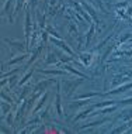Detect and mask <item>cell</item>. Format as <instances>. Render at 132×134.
Here are the masks:
<instances>
[{
  "label": "cell",
  "mask_w": 132,
  "mask_h": 134,
  "mask_svg": "<svg viewBox=\"0 0 132 134\" xmlns=\"http://www.w3.org/2000/svg\"><path fill=\"white\" fill-rule=\"evenodd\" d=\"M49 40H51V42H52V44L55 45V47H58V48H60V49H62V51L67 52V54H69V55L74 57V51H73L72 48H70L69 45L66 44L65 41H63L62 38H55V37H52V35H51V38H49Z\"/></svg>",
  "instance_id": "6da1fadb"
},
{
  "label": "cell",
  "mask_w": 132,
  "mask_h": 134,
  "mask_svg": "<svg viewBox=\"0 0 132 134\" xmlns=\"http://www.w3.org/2000/svg\"><path fill=\"white\" fill-rule=\"evenodd\" d=\"M83 79H79V81H65L63 82V92H65V96L69 97L70 95H72V93L74 92V89L80 85Z\"/></svg>",
  "instance_id": "7a4b0ae2"
},
{
  "label": "cell",
  "mask_w": 132,
  "mask_h": 134,
  "mask_svg": "<svg viewBox=\"0 0 132 134\" xmlns=\"http://www.w3.org/2000/svg\"><path fill=\"white\" fill-rule=\"evenodd\" d=\"M80 4L83 6V9L86 10V12H89L90 17L96 21V23H100V20H98V17H97V12H96V9L90 4V3H87L86 0H80Z\"/></svg>",
  "instance_id": "3957f363"
},
{
  "label": "cell",
  "mask_w": 132,
  "mask_h": 134,
  "mask_svg": "<svg viewBox=\"0 0 132 134\" xmlns=\"http://www.w3.org/2000/svg\"><path fill=\"white\" fill-rule=\"evenodd\" d=\"M30 35H31V13L30 10L27 9V13H26V38H27V49H30Z\"/></svg>",
  "instance_id": "277c9868"
},
{
  "label": "cell",
  "mask_w": 132,
  "mask_h": 134,
  "mask_svg": "<svg viewBox=\"0 0 132 134\" xmlns=\"http://www.w3.org/2000/svg\"><path fill=\"white\" fill-rule=\"evenodd\" d=\"M60 83L58 82V90H56V97H55V109H56V114L59 116V119H63V110H62V104H60Z\"/></svg>",
  "instance_id": "5b68a950"
},
{
  "label": "cell",
  "mask_w": 132,
  "mask_h": 134,
  "mask_svg": "<svg viewBox=\"0 0 132 134\" xmlns=\"http://www.w3.org/2000/svg\"><path fill=\"white\" fill-rule=\"evenodd\" d=\"M56 79H45V81H41L37 83V86L34 88V93H38V95H41V92H44V90L48 88L49 85H51L52 82H55Z\"/></svg>",
  "instance_id": "8992f818"
},
{
  "label": "cell",
  "mask_w": 132,
  "mask_h": 134,
  "mask_svg": "<svg viewBox=\"0 0 132 134\" xmlns=\"http://www.w3.org/2000/svg\"><path fill=\"white\" fill-rule=\"evenodd\" d=\"M55 54H56V57L59 58L60 62H63V64H69V62H72V61H74V58L72 55H69L67 52L62 51V49H55Z\"/></svg>",
  "instance_id": "52a82bcc"
},
{
  "label": "cell",
  "mask_w": 132,
  "mask_h": 134,
  "mask_svg": "<svg viewBox=\"0 0 132 134\" xmlns=\"http://www.w3.org/2000/svg\"><path fill=\"white\" fill-rule=\"evenodd\" d=\"M132 88V82L129 83H125V85H120L118 88H115L114 90H110V92L105 93V96H111V95H118V93H124L127 90H129Z\"/></svg>",
  "instance_id": "ba28073f"
},
{
  "label": "cell",
  "mask_w": 132,
  "mask_h": 134,
  "mask_svg": "<svg viewBox=\"0 0 132 134\" xmlns=\"http://www.w3.org/2000/svg\"><path fill=\"white\" fill-rule=\"evenodd\" d=\"M26 58H28V52H24V54H18L17 57H14L13 59H10V61H7L6 64H3V68H6V66H10V65H16V64H20V62H23Z\"/></svg>",
  "instance_id": "9c48e42d"
},
{
  "label": "cell",
  "mask_w": 132,
  "mask_h": 134,
  "mask_svg": "<svg viewBox=\"0 0 132 134\" xmlns=\"http://www.w3.org/2000/svg\"><path fill=\"white\" fill-rule=\"evenodd\" d=\"M14 2H16V0H7L6 4L3 6V10H2L3 16L9 17V23H13V16H11V13H9V12H10V9H11V6H13Z\"/></svg>",
  "instance_id": "30bf717a"
},
{
  "label": "cell",
  "mask_w": 132,
  "mask_h": 134,
  "mask_svg": "<svg viewBox=\"0 0 132 134\" xmlns=\"http://www.w3.org/2000/svg\"><path fill=\"white\" fill-rule=\"evenodd\" d=\"M80 59L83 62L84 66H89L91 62H93V58H94V52H81L80 54Z\"/></svg>",
  "instance_id": "8fae6325"
},
{
  "label": "cell",
  "mask_w": 132,
  "mask_h": 134,
  "mask_svg": "<svg viewBox=\"0 0 132 134\" xmlns=\"http://www.w3.org/2000/svg\"><path fill=\"white\" fill-rule=\"evenodd\" d=\"M94 104H93V106H90V107H87V109H84L83 111H80L79 114H76L74 116V119H73V121H77V120H81V119H84V117H87L89 114L90 113H93V111H94Z\"/></svg>",
  "instance_id": "7c38bea8"
},
{
  "label": "cell",
  "mask_w": 132,
  "mask_h": 134,
  "mask_svg": "<svg viewBox=\"0 0 132 134\" xmlns=\"http://www.w3.org/2000/svg\"><path fill=\"white\" fill-rule=\"evenodd\" d=\"M107 121H108V119H101V120H96V121H91V123H86V124H83V126H80V127H77V130H79V131H81V130L89 129V127L101 126V124H104V123H107Z\"/></svg>",
  "instance_id": "4fadbf2b"
},
{
  "label": "cell",
  "mask_w": 132,
  "mask_h": 134,
  "mask_svg": "<svg viewBox=\"0 0 132 134\" xmlns=\"http://www.w3.org/2000/svg\"><path fill=\"white\" fill-rule=\"evenodd\" d=\"M40 74H49V75H66V69H38Z\"/></svg>",
  "instance_id": "5bb4252c"
},
{
  "label": "cell",
  "mask_w": 132,
  "mask_h": 134,
  "mask_svg": "<svg viewBox=\"0 0 132 134\" xmlns=\"http://www.w3.org/2000/svg\"><path fill=\"white\" fill-rule=\"evenodd\" d=\"M56 54H55V51H51L49 49L48 51V54H46V58H45V64L46 65H51V64H56L58 62V59H56Z\"/></svg>",
  "instance_id": "9a60e30c"
},
{
  "label": "cell",
  "mask_w": 132,
  "mask_h": 134,
  "mask_svg": "<svg viewBox=\"0 0 132 134\" xmlns=\"http://www.w3.org/2000/svg\"><path fill=\"white\" fill-rule=\"evenodd\" d=\"M117 119H118V120H122V121L132 120V109H125V110H122V113H121Z\"/></svg>",
  "instance_id": "2e32d148"
},
{
  "label": "cell",
  "mask_w": 132,
  "mask_h": 134,
  "mask_svg": "<svg viewBox=\"0 0 132 134\" xmlns=\"http://www.w3.org/2000/svg\"><path fill=\"white\" fill-rule=\"evenodd\" d=\"M46 97H48V92H45L44 93V96H40V99H38V103H37V106H35L34 107V110L33 111H31V113H37V111L38 110H40V109L42 107V106H44V104H45V102H46Z\"/></svg>",
  "instance_id": "e0dca14e"
},
{
  "label": "cell",
  "mask_w": 132,
  "mask_h": 134,
  "mask_svg": "<svg viewBox=\"0 0 132 134\" xmlns=\"http://www.w3.org/2000/svg\"><path fill=\"white\" fill-rule=\"evenodd\" d=\"M94 30H96V26H94V23L91 21V23H90V30H89V32L86 34V41H84V47H89V44H90L93 35H94Z\"/></svg>",
  "instance_id": "ac0fdd59"
},
{
  "label": "cell",
  "mask_w": 132,
  "mask_h": 134,
  "mask_svg": "<svg viewBox=\"0 0 132 134\" xmlns=\"http://www.w3.org/2000/svg\"><path fill=\"white\" fill-rule=\"evenodd\" d=\"M4 42H7V44H10V45H13V47H16L17 49H23V48H27V44H23L21 41H16V40H9V38H6L4 40Z\"/></svg>",
  "instance_id": "d6986e66"
},
{
  "label": "cell",
  "mask_w": 132,
  "mask_h": 134,
  "mask_svg": "<svg viewBox=\"0 0 132 134\" xmlns=\"http://www.w3.org/2000/svg\"><path fill=\"white\" fill-rule=\"evenodd\" d=\"M127 81H129V76H128L127 74H121V75H117L115 78H114V81H112V85H118V83H121L122 85L124 82H127Z\"/></svg>",
  "instance_id": "ffe728a7"
},
{
  "label": "cell",
  "mask_w": 132,
  "mask_h": 134,
  "mask_svg": "<svg viewBox=\"0 0 132 134\" xmlns=\"http://www.w3.org/2000/svg\"><path fill=\"white\" fill-rule=\"evenodd\" d=\"M63 69H66L67 72H72V74L77 75V76H80V78H87V75L81 74V72H79L77 69H74V68H72V66H70L69 64H65V65H63Z\"/></svg>",
  "instance_id": "44dd1931"
},
{
  "label": "cell",
  "mask_w": 132,
  "mask_h": 134,
  "mask_svg": "<svg viewBox=\"0 0 132 134\" xmlns=\"http://www.w3.org/2000/svg\"><path fill=\"white\" fill-rule=\"evenodd\" d=\"M33 72H34V68H33V69H31V71H28L27 74L24 75V78L21 79V81H20L18 83H17V85H18L20 88H21V86H24V85H27V82H28V81H30V79H31V76H33Z\"/></svg>",
  "instance_id": "7402d4cb"
},
{
  "label": "cell",
  "mask_w": 132,
  "mask_h": 134,
  "mask_svg": "<svg viewBox=\"0 0 132 134\" xmlns=\"http://www.w3.org/2000/svg\"><path fill=\"white\" fill-rule=\"evenodd\" d=\"M111 104H117L115 100H104V102H98V103H94V107L96 109H103V107H107V106H111Z\"/></svg>",
  "instance_id": "603a6c76"
},
{
  "label": "cell",
  "mask_w": 132,
  "mask_h": 134,
  "mask_svg": "<svg viewBox=\"0 0 132 134\" xmlns=\"http://www.w3.org/2000/svg\"><path fill=\"white\" fill-rule=\"evenodd\" d=\"M131 124H132V120H129V121L127 123V124H122V126H120V127H117V129L111 130V133H112V134H115V133H122V131H127L128 127H131Z\"/></svg>",
  "instance_id": "cb8c5ba5"
},
{
  "label": "cell",
  "mask_w": 132,
  "mask_h": 134,
  "mask_svg": "<svg viewBox=\"0 0 132 134\" xmlns=\"http://www.w3.org/2000/svg\"><path fill=\"white\" fill-rule=\"evenodd\" d=\"M10 109H11V103H10V102H6V100H3V102H2V116L9 114L7 111H10Z\"/></svg>",
  "instance_id": "d4e9b609"
},
{
  "label": "cell",
  "mask_w": 132,
  "mask_h": 134,
  "mask_svg": "<svg viewBox=\"0 0 132 134\" xmlns=\"http://www.w3.org/2000/svg\"><path fill=\"white\" fill-rule=\"evenodd\" d=\"M117 104H111V106H107V107H103L101 110H100V113L101 114H108V113H112V111L117 110Z\"/></svg>",
  "instance_id": "484cf974"
},
{
  "label": "cell",
  "mask_w": 132,
  "mask_h": 134,
  "mask_svg": "<svg viewBox=\"0 0 132 134\" xmlns=\"http://www.w3.org/2000/svg\"><path fill=\"white\" fill-rule=\"evenodd\" d=\"M37 24L40 26L41 30H44V28L46 27L45 26V16H42L41 13H37Z\"/></svg>",
  "instance_id": "4316f807"
},
{
  "label": "cell",
  "mask_w": 132,
  "mask_h": 134,
  "mask_svg": "<svg viewBox=\"0 0 132 134\" xmlns=\"http://www.w3.org/2000/svg\"><path fill=\"white\" fill-rule=\"evenodd\" d=\"M131 38H132V31H127V32H124V34L120 37V42L124 44V42H127L128 40H131Z\"/></svg>",
  "instance_id": "83f0119b"
},
{
  "label": "cell",
  "mask_w": 132,
  "mask_h": 134,
  "mask_svg": "<svg viewBox=\"0 0 132 134\" xmlns=\"http://www.w3.org/2000/svg\"><path fill=\"white\" fill-rule=\"evenodd\" d=\"M45 30H46V32H49V34H51L52 37H55V38H62V35H60L58 31L53 30V28H52L51 26H46V27H45Z\"/></svg>",
  "instance_id": "f1b7e54d"
},
{
  "label": "cell",
  "mask_w": 132,
  "mask_h": 134,
  "mask_svg": "<svg viewBox=\"0 0 132 134\" xmlns=\"http://www.w3.org/2000/svg\"><path fill=\"white\" fill-rule=\"evenodd\" d=\"M23 4H24V0H16V7H14L13 14H17V13H18L20 9L23 7Z\"/></svg>",
  "instance_id": "f546056e"
},
{
  "label": "cell",
  "mask_w": 132,
  "mask_h": 134,
  "mask_svg": "<svg viewBox=\"0 0 132 134\" xmlns=\"http://www.w3.org/2000/svg\"><path fill=\"white\" fill-rule=\"evenodd\" d=\"M13 111H10V113H9V116H7V119H6V120H7V124H9V126H13Z\"/></svg>",
  "instance_id": "4dcf8cb0"
},
{
  "label": "cell",
  "mask_w": 132,
  "mask_h": 134,
  "mask_svg": "<svg viewBox=\"0 0 132 134\" xmlns=\"http://www.w3.org/2000/svg\"><path fill=\"white\" fill-rule=\"evenodd\" d=\"M128 4H129L128 2H121V3H117L115 7H117V9H125V7H127Z\"/></svg>",
  "instance_id": "1f68e13d"
},
{
  "label": "cell",
  "mask_w": 132,
  "mask_h": 134,
  "mask_svg": "<svg viewBox=\"0 0 132 134\" xmlns=\"http://www.w3.org/2000/svg\"><path fill=\"white\" fill-rule=\"evenodd\" d=\"M2 99H3V100H6V102H10V103H13V99H11L10 96H7L4 92H2Z\"/></svg>",
  "instance_id": "d6a6232c"
},
{
  "label": "cell",
  "mask_w": 132,
  "mask_h": 134,
  "mask_svg": "<svg viewBox=\"0 0 132 134\" xmlns=\"http://www.w3.org/2000/svg\"><path fill=\"white\" fill-rule=\"evenodd\" d=\"M125 13H127V14H128V16H129V17L132 16V6H129V7H128V10H127Z\"/></svg>",
  "instance_id": "836d02e7"
},
{
  "label": "cell",
  "mask_w": 132,
  "mask_h": 134,
  "mask_svg": "<svg viewBox=\"0 0 132 134\" xmlns=\"http://www.w3.org/2000/svg\"><path fill=\"white\" fill-rule=\"evenodd\" d=\"M30 4L33 6V7H35V4H37V0H30Z\"/></svg>",
  "instance_id": "e575fe53"
},
{
  "label": "cell",
  "mask_w": 132,
  "mask_h": 134,
  "mask_svg": "<svg viewBox=\"0 0 132 134\" xmlns=\"http://www.w3.org/2000/svg\"><path fill=\"white\" fill-rule=\"evenodd\" d=\"M124 74H127L128 76H132V69H131V71H127V72H124Z\"/></svg>",
  "instance_id": "d590c367"
},
{
  "label": "cell",
  "mask_w": 132,
  "mask_h": 134,
  "mask_svg": "<svg viewBox=\"0 0 132 134\" xmlns=\"http://www.w3.org/2000/svg\"><path fill=\"white\" fill-rule=\"evenodd\" d=\"M56 2H58V0H49V4H51V6H53Z\"/></svg>",
  "instance_id": "8d00e7d4"
}]
</instances>
